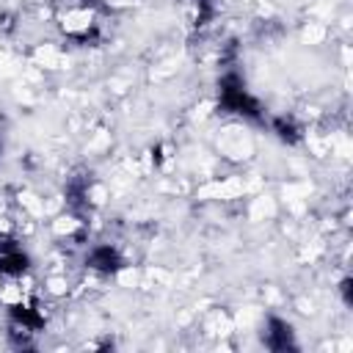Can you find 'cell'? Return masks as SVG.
Wrapping results in <instances>:
<instances>
[{
    "mask_svg": "<svg viewBox=\"0 0 353 353\" xmlns=\"http://www.w3.org/2000/svg\"><path fill=\"white\" fill-rule=\"evenodd\" d=\"M218 105L226 110V113H237V116H245V119H259L262 108L259 102L248 94L245 88V80L240 77V72H226L221 80H218Z\"/></svg>",
    "mask_w": 353,
    "mask_h": 353,
    "instance_id": "obj_1",
    "label": "cell"
},
{
    "mask_svg": "<svg viewBox=\"0 0 353 353\" xmlns=\"http://www.w3.org/2000/svg\"><path fill=\"white\" fill-rule=\"evenodd\" d=\"M262 345L273 353H284V350H295V328L290 320L279 317V314H268L262 323Z\"/></svg>",
    "mask_w": 353,
    "mask_h": 353,
    "instance_id": "obj_2",
    "label": "cell"
},
{
    "mask_svg": "<svg viewBox=\"0 0 353 353\" xmlns=\"http://www.w3.org/2000/svg\"><path fill=\"white\" fill-rule=\"evenodd\" d=\"M85 268L94 270V273H102V276H113L124 268V256L119 254L116 245L110 243H97L85 251Z\"/></svg>",
    "mask_w": 353,
    "mask_h": 353,
    "instance_id": "obj_3",
    "label": "cell"
},
{
    "mask_svg": "<svg viewBox=\"0 0 353 353\" xmlns=\"http://www.w3.org/2000/svg\"><path fill=\"white\" fill-rule=\"evenodd\" d=\"M28 270H30V256H28V251H25L17 240L3 237V240H0V276L17 279V276H22V273H28Z\"/></svg>",
    "mask_w": 353,
    "mask_h": 353,
    "instance_id": "obj_4",
    "label": "cell"
},
{
    "mask_svg": "<svg viewBox=\"0 0 353 353\" xmlns=\"http://www.w3.org/2000/svg\"><path fill=\"white\" fill-rule=\"evenodd\" d=\"M273 132L284 141V143H295L298 138H301V130H298V124L292 121V119H287V116H279V119H273Z\"/></svg>",
    "mask_w": 353,
    "mask_h": 353,
    "instance_id": "obj_5",
    "label": "cell"
},
{
    "mask_svg": "<svg viewBox=\"0 0 353 353\" xmlns=\"http://www.w3.org/2000/svg\"><path fill=\"white\" fill-rule=\"evenodd\" d=\"M193 8H196V25L204 28L218 11V0H193Z\"/></svg>",
    "mask_w": 353,
    "mask_h": 353,
    "instance_id": "obj_6",
    "label": "cell"
},
{
    "mask_svg": "<svg viewBox=\"0 0 353 353\" xmlns=\"http://www.w3.org/2000/svg\"><path fill=\"white\" fill-rule=\"evenodd\" d=\"M339 292H342V303L350 306L353 303V298H350V279H342L339 281Z\"/></svg>",
    "mask_w": 353,
    "mask_h": 353,
    "instance_id": "obj_7",
    "label": "cell"
},
{
    "mask_svg": "<svg viewBox=\"0 0 353 353\" xmlns=\"http://www.w3.org/2000/svg\"><path fill=\"white\" fill-rule=\"evenodd\" d=\"M0 152H3V143H0Z\"/></svg>",
    "mask_w": 353,
    "mask_h": 353,
    "instance_id": "obj_8",
    "label": "cell"
}]
</instances>
